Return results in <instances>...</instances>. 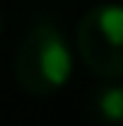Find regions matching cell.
<instances>
[{"label": "cell", "instance_id": "obj_1", "mask_svg": "<svg viewBox=\"0 0 123 126\" xmlns=\"http://www.w3.org/2000/svg\"><path fill=\"white\" fill-rule=\"evenodd\" d=\"M73 70V56L64 34L50 20L31 25L14 56V79L28 95L45 98L62 90Z\"/></svg>", "mask_w": 123, "mask_h": 126}, {"label": "cell", "instance_id": "obj_2", "mask_svg": "<svg viewBox=\"0 0 123 126\" xmlns=\"http://www.w3.org/2000/svg\"><path fill=\"white\" fill-rule=\"evenodd\" d=\"M76 45L81 62L101 79L123 76V6H95L78 20Z\"/></svg>", "mask_w": 123, "mask_h": 126}, {"label": "cell", "instance_id": "obj_3", "mask_svg": "<svg viewBox=\"0 0 123 126\" xmlns=\"http://www.w3.org/2000/svg\"><path fill=\"white\" fill-rule=\"evenodd\" d=\"M92 115L104 126H123V84H104L92 93Z\"/></svg>", "mask_w": 123, "mask_h": 126}, {"label": "cell", "instance_id": "obj_4", "mask_svg": "<svg viewBox=\"0 0 123 126\" xmlns=\"http://www.w3.org/2000/svg\"><path fill=\"white\" fill-rule=\"evenodd\" d=\"M0 31H3V20H0Z\"/></svg>", "mask_w": 123, "mask_h": 126}]
</instances>
